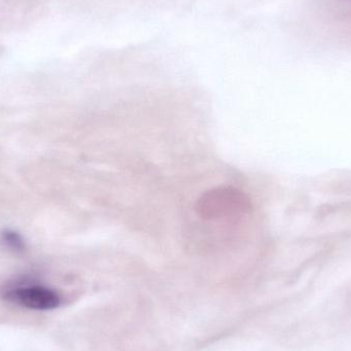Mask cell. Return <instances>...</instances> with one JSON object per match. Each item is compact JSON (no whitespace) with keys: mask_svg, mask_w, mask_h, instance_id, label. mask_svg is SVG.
<instances>
[{"mask_svg":"<svg viewBox=\"0 0 351 351\" xmlns=\"http://www.w3.org/2000/svg\"><path fill=\"white\" fill-rule=\"evenodd\" d=\"M247 200L232 188H218L204 194L198 202V212L204 218L217 219L245 212Z\"/></svg>","mask_w":351,"mask_h":351,"instance_id":"6da1fadb","label":"cell"},{"mask_svg":"<svg viewBox=\"0 0 351 351\" xmlns=\"http://www.w3.org/2000/svg\"><path fill=\"white\" fill-rule=\"evenodd\" d=\"M6 300L32 311H51L60 305L55 291L39 285H16L4 293Z\"/></svg>","mask_w":351,"mask_h":351,"instance_id":"7a4b0ae2","label":"cell"},{"mask_svg":"<svg viewBox=\"0 0 351 351\" xmlns=\"http://www.w3.org/2000/svg\"><path fill=\"white\" fill-rule=\"evenodd\" d=\"M0 243L8 251L21 253L25 250V241L18 232L14 230H4L0 234Z\"/></svg>","mask_w":351,"mask_h":351,"instance_id":"3957f363","label":"cell"}]
</instances>
